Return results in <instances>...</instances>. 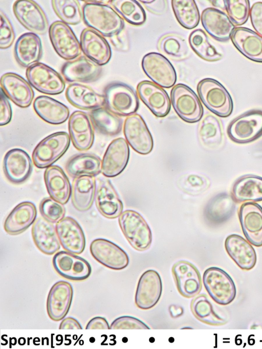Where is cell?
Returning <instances> with one entry per match:
<instances>
[{
	"label": "cell",
	"mask_w": 262,
	"mask_h": 349,
	"mask_svg": "<svg viewBox=\"0 0 262 349\" xmlns=\"http://www.w3.org/2000/svg\"><path fill=\"white\" fill-rule=\"evenodd\" d=\"M82 13L85 24L105 36L110 37L124 27L123 19L107 5L86 3Z\"/></svg>",
	"instance_id": "6da1fadb"
},
{
	"label": "cell",
	"mask_w": 262,
	"mask_h": 349,
	"mask_svg": "<svg viewBox=\"0 0 262 349\" xmlns=\"http://www.w3.org/2000/svg\"><path fill=\"white\" fill-rule=\"evenodd\" d=\"M199 96L205 106L211 112L221 117H227L232 113L233 104L232 98L226 88L212 78L201 80L197 86Z\"/></svg>",
	"instance_id": "7a4b0ae2"
},
{
	"label": "cell",
	"mask_w": 262,
	"mask_h": 349,
	"mask_svg": "<svg viewBox=\"0 0 262 349\" xmlns=\"http://www.w3.org/2000/svg\"><path fill=\"white\" fill-rule=\"evenodd\" d=\"M118 221L124 236L134 249L144 251L150 247L152 242L151 231L139 213L126 210L119 216Z\"/></svg>",
	"instance_id": "3957f363"
},
{
	"label": "cell",
	"mask_w": 262,
	"mask_h": 349,
	"mask_svg": "<svg viewBox=\"0 0 262 349\" xmlns=\"http://www.w3.org/2000/svg\"><path fill=\"white\" fill-rule=\"evenodd\" d=\"M203 283L209 295L219 304L228 305L236 296L233 280L220 268L212 267L207 269L203 275Z\"/></svg>",
	"instance_id": "277c9868"
},
{
	"label": "cell",
	"mask_w": 262,
	"mask_h": 349,
	"mask_svg": "<svg viewBox=\"0 0 262 349\" xmlns=\"http://www.w3.org/2000/svg\"><path fill=\"white\" fill-rule=\"evenodd\" d=\"M70 144L69 134L59 132L42 139L32 153L33 162L38 168H48L57 161L68 149Z\"/></svg>",
	"instance_id": "5b68a950"
},
{
	"label": "cell",
	"mask_w": 262,
	"mask_h": 349,
	"mask_svg": "<svg viewBox=\"0 0 262 349\" xmlns=\"http://www.w3.org/2000/svg\"><path fill=\"white\" fill-rule=\"evenodd\" d=\"M103 96L106 108L116 115L130 116L139 107V102L136 92L125 84L115 82L108 84L104 90Z\"/></svg>",
	"instance_id": "8992f818"
},
{
	"label": "cell",
	"mask_w": 262,
	"mask_h": 349,
	"mask_svg": "<svg viewBox=\"0 0 262 349\" xmlns=\"http://www.w3.org/2000/svg\"><path fill=\"white\" fill-rule=\"evenodd\" d=\"M172 106L183 120L194 123L201 120L203 114L202 104L196 94L185 84L179 83L170 93Z\"/></svg>",
	"instance_id": "52a82bcc"
},
{
	"label": "cell",
	"mask_w": 262,
	"mask_h": 349,
	"mask_svg": "<svg viewBox=\"0 0 262 349\" xmlns=\"http://www.w3.org/2000/svg\"><path fill=\"white\" fill-rule=\"evenodd\" d=\"M229 138L233 142L244 144L262 136V111L251 110L238 116L229 124Z\"/></svg>",
	"instance_id": "ba28073f"
},
{
	"label": "cell",
	"mask_w": 262,
	"mask_h": 349,
	"mask_svg": "<svg viewBox=\"0 0 262 349\" xmlns=\"http://www.w3.org/2000/svg\"><path fill=\"white\" fill-rule=\"evenodd\" d=\"M26 77L33 88L44 94L57 95L65 88V82L61 75L42 63H36L28 67Z\"/></svg>",
	"instance_id": "9c48e42d"
},
{
	"label": "cell",
	"mask_w": 262,
	"mask_h": 349,
	"mask_svg": "<svg viewBox=\"0 0 262 349\" xmlns=\"http://www.w3.org/2000/svg\"><path fill=\"white\" fill-rule=\"evenodd\" d=\"M55 271L62 277L72 281H82L91 275L92 269L83 258L67 251L56 252L52 258Z\"/></svg>",
	"instance_id": "30bf717a"
},
{
	"label": "cell",
	"mask_w": 262,
	"mask_h": 349,
	"mask_svg": "<svg viewBox=\"0 0 262 349\" xmlns=\"http://www.w3.org/2000/svg\"><path fill=\"white\" fill-rule=\"evenodd\" d=\"M142 68L145 74L159 86L169 88L175 84L177 75L170 62L162 54L151 52L142 60Z\"/></svg>",
	"instance_id": "8fae6325"
},
{
	"label": "cell",
	"mask_w": 262,
	"mask_h": 349,
	"mask_svg": "<svg viewBox=\"0 0 262 349\" xmlns=\"http://www.w3.org/2000/svg\"><path fill=\"white\" fill-rule=\"evenodd\" d=\"M49 37L53 48L65 60H74L81 52V45L72 29L62 21H56L49 28Z\"/></svg>",
	"instance_id": "7c38bea8"
},
{
	"label": "cell",
	"mask_w": 262,
	"mask_h": 349,
	"mask_svg": "<svg viewBox=\"0 0 262 349\" xmlns=\"http://www.w3.org/2000/svg\"><path fill=\"white\" fill-rule=\"evenodd\" d=\"M92 256L103 266L115 270L125 268L129 259L121 247L106 239L99 238L93 240L90 246Z\"/></svg>",
	"instance_id": "4fadbf2b"
},
{
	"label": "cell",
	"mask_w": 262,
	"mask_h": 349,
	"mask_svg": "<svg viewBox=\"0 0 262 349\" xmlns=\"http://www.w3.org/2000/svg\"><path fill=\"white\" fill-rule=\"evenodd\" d=\"M123 130L126 141L135 151L141 155H147L151 151L153 139L141 116L133 114L127 117Z\"/></svg>",
	"instance_id": "5bb4252c"
},
{
	"label": "cell",
	"mask_w": 262,
	"mask_h": 349,
	"mask_svg": "<svg viewBox=\"0 0 262 349\" xmlns=\"http://www.w3.org/2000/svg\"><path fill=\"white\" fill-rule=\"evenodd\" d=\"M162 292V282L158 272L150 269L140 276L137 285L135 303L142 310H148L159 301Z\"/></svg>",
	"instance_id": "9a60e30c"
},
{
	"label": "cell",
	"mask_w": 262,
	"mask_h": 349,
	"mask_svg": "<svg viewBox=\"0 0 262 349\" xmlns=\"http://www.w3.org/2000/svg\"><path fill=\"white\" fill-rule=\"evenodd\" d=\"M73 297L71 284L66 281L55 282L48 295L46 308L49 318L54 321L63 319L68 313Z\"/></svg>",
	"instance_id": "2e32d148"
},
{
	"label": "cell",
	"mask_w": 262,
	"mask_h": 349,
	"mask_svg": "<svg viewBox=\"0 0 262 349\" xmlns=\"http://www.w3.org/2000/svg\"><path fill=\"white\" fill-rule=\"evenodd\" d=\"M238 217L247 240L256 247L262 246V207L255 202L243 204Z\"/></svg>",
	"instance_id": "e0dca14e"
},
{
	"label": "cell",
	"mask_w": 262,
	"mask_h": 349,
	"mask_svg": "<svg viewBox=\"0 0 262 349\" xmlns=\"http://www.w3.org/2000/svg\"><path fill=\"white\" fill-rule=\"evenodd\" d=\"M172 273L179 293L184 297H193L202 289V278L198 269L185 260L176 263Z\"/></svg>",
	"instance_id": "ac0fdd59"
},
{
	"label": "cell",
	"mask_w": 262,
	"mask_h": 349,
	"mask_svg": "<svg viewBox=\"0 0 262 349\" xmlns=\"http://www.w3.org/2000/svg\"><path fill=\"white\" fill-rule=\"evenodd\" d=\"M13 12L20 23L34 33L45 34L48 21L40 7L31 0L17 1L13 6Z\"/></svg>",
	"instance_id": "d6986e66"
},
{
	"label": "cell",
	"mask_w": 262,
	"mask_h": 349,
	"mask_svg": "<svg viewBox=\"0 0 262 349\" xmlns=\"http://www.w3.org/2000/svg\"><path fill=\"white\" fill-rule=\"evenodd\" d=\"M129 149L126 141L118 138L108 145L104 155L101 172L106 177L118 176L125 168L129 160Z\"/></svg>",
	"instance_id": "ffe728a7"
},
{
	"label": "cell",
	"mask_w": 262,
	"mask_h": 349,
	"mask_svg": "<svg viewBox=\"0 0 262 349\" xmlns=\"http://www.w3.org/2000/svg\"><path fill=\"white\" fill-rule=\"evenodd\" d=\"M3 170L10 182L15 184L22 183L32 172V160L25 150L18 148H13L5 155Z\"/></svg>",
	"instance_id": "44dd1931"
},
{
	"label": "cell",
	"mask_w": 262,
	"mask_h": 349,
	"mask_svg": "<svg viewBox=\"0 0 262 349\" xmlns=\"http://www.w3.org/2000/svg\"><path fill=\"white\" fill-rule=\"evenodd\" d=\"M55 228L60 245L66 251L75 254L83 252L85 237L81 227L75 219L64 217L56 224Z\"/></svg>",
	"instance_id": "7402d4cb"
},
{
	"label": "cell",
	"mask_w": 262,
	"mask_h": 349,
	"mask_svg": "<svg viewBox=\"0 0 262 349\" xmlns=\"http://www.w3.org/2000/svg\"><path fill=\"white\" fill-rule=\"evenodd\" d=\"M95 199L98 210L104 217L115 219L122 213L123 203L108 179H99Z\"/></svg>",
	"instance_id": "603a6c76"
},
{
	"label": "cell",
	"mask_w": 262,
	"mask_h": 349,
	"mask_svg": "<svg viewBox=\"0 0 262 349\" xmlns=\"http://www.w3.org/2000/svg\"><path fill=\"white\" fill-rule=\"evenodd\" d=\"M139 96L157 117L166 116L170 110V102L167 92L149 81L140 82L137 86Z\"/></svg>",
	"instance_id": "cb8c5ba5"
},
{
	"label": "cell",
	"mask_w": 262,
	"mask_h": 349,
	"mask_svg": "<svg viewBox=\"0 0 262 349\" xmlns=\"http://www.w3.org/2000/svg\"><path fill=\"white\" fill-rule=\"evenodd\" d=\"M81 50L87 58L99 66L110 61L111 49L106 39L95 30L84 29L80 36Z\"/></svg>",
	"instance_id": "d4e9b609"
},
{
	"label": "cell",
	"mask_w": 262,
	"mask_h": 349,
	"mask_svg": "<svg viewBox=\"0 0 262 349\" xmlns=\"http://www.w3.org/2000/svg\"><path fill=\"white\" fill-rule=\"evenodd\" d=\"M70 137L74 147L79 151H86L92 146L94 132L91 120L81 111H75L69 120Z\"/></svg>",
	"instance_id": "484cf974"
},
{
	"label": "cell",
	"mask_w": 262,
	"mask_h": 349,
	"mask_svg": "<svg viewBox=\"0 0 262 349\" xmlns=\"http://www.w3.org/2000/svg\"><path fill=\"white\" fill-rule=\"evenodd\" d=\"M1 89L17 106L26 108L30 105L34 92L30 84L22 77L13 73L4 74L1 78Z\"/></svg>",
	"instance_id": "4316f807"
},
{
	"label": "cell",
	"mask_w": 262,
	"mask_h": 349,
	"mask_svg": "<svg viewBox=\"0 0 262 349\" xmlns=\"http://www.w3.org/2000/svg\"><path fill=\"white\" fill-rule=\"evenodd\" d=\"M202 24L214 39L225 41L231 38L235 26L224 12L213 8L205 9L201 15Z\"/></svg>",
	"instance_id": "83f0119b"
},
{
	"label": "cell",
	"mask_w": 262,
	"mask_h": 349,
	"mask_svg": "<svg viewBox=\"0 0 262 349\" xmlns=\"http://www.w3.org/2000/svg\"><path fill=\"white\" fill-rule=\"evenodd\" d=\"M102 71L99 65L84 56L66 62L61 73L68 82H90L95 81Z\"/></svg>",
	"instance_id": "f1b7e54d"
},
{
	"label": "cell",
	"mask_w": 262,
	"mask_h": 349,
	"mask_svg": "<svg viewBox=\"0 0 262 349\" xmlns=\"http://www.w3.org/2000/svg\"><path fill=\"white\" fill-rule=\"evenodd\" d=\"M225 249L232 259L242 269L249 270L255 265V251L251 244L241 235L233 234L227 237Z\"/></svg>",
	"instance_id": "f546056e"
},
{
	"label": "cell",
	"mask_w": 262,
	"mask_h": 349,
	"mask_svg": "<svg viewBox=\"0 0 262 349\" xmlns=\"http://www.w3.org/2000/svg\"><path fill=\"white\" fill-rule=\"evenodd\" d=\"M231 39L244 56L252 61L262 62V36L244 27L234 29Z\"/></svg>",
	"instance_id": "4dcf8cb0"
},
{
	"label": "cell",
	"mask_w": 262,
	"mask_h": 349,
	"mask_svg": "<svg viewBox=\"0 0 262 349\" xmlns=\"http://www.w3.org/2000/svg\"><path fill=\"white\" fill-rule=\"evenodd\" d=\"M37 210L34 203L23 202L16 205L6 219L4 228L10 235L19 234L27 230L34 222Z\"/></svg>",
	"instance_id": "1f68e13d"
},
{
	"label": "cell",
	"mask_w": 262,
	"mask_h": 349,
	"mask_svg": "<svg viewBox=\"0 0 262 349\" xmlns=\"http://www.w3.org/2000/svg\"><path fill=\"white\" fill-rule=\"evenodd\" d=\"M31 232L35 246L43 253L52 255L60 249L56 228L43 217H39L34 222Z\"/></svg>",
	"instance_id": "d6a6232c"
},
{
	"label": "cell",
	"mask_w": 262,
	"mask_h": 349,
	"mask_svg": "<svg viewBox=\"0 0 262 349\" xmlns=\"http://www.w3.org/2000/svg\"><path fill=\"white\" fill-rule=\"evenodd\" d=\"M236 201L231 194L219 193L211 198L205 206L203 214L208 224L219 225L226 222L234 213Z\"/></svg>",
	"instance_id": "836d02e7"
},
{
	"label": "cell",
	"mask_w": 262,
	"mask_h": 349,
	"mask_svg": "<svg viewBox=\"0 0 262 349\" xmlns=\"http://www.w3.org/2000/svg\"><path fill=\"white\" fill-rule=\"evenodd\" d=\"M44 180L50 198L62 205L67 203L71 195L72 187L62 168L57 165L47 168Z\"/></svg>",
	"instance_id": "e575fe53"
},
{
	"label": "cell",
	"mask_w": 262,
	"mask_h": 349,
	"mask_svg": "<svg viewBox=\"0 0 262 349\" xmlns=\"http://www.w3.org/2000/svg\"><path fill=\"white\" fill-rule=\"evenodd\" d=\"M14 53L16 61L23 67L36 63L42 54L40 38L34 33L22 34L15 44Z\"/></svg>",
	"instance_id": "d590c367"
},
{
	"label": "cell",
	"mask_w": 262,
	"mask_h": 349,
	"mask_svg": "<svg viewBox=\"0 0 262 349\" xmlns=\"http://www.w3.org/2000/svg\"><path fill=\"white\" fill-rule=\"evenodd\" d=\"M66 96L73 106L84 110H94L103 107L105 100L103 95L94 91L90 87L80 83L69 85Z\"/></svg>",
	"instance_id": "8d00e7d4"
},
{
	"label": "cell",
	"mask_w": 262,
	"mask_h": 349,
	"mask_svg": "<svg viewBox=\"0 0 262 349\" xmlns=\"http://www.w3.org/2000/svg\"><path fill=\"white\" fill-rule=\"evenodd\" d=\"M33 108L41 119L54 125L64 123L70 114L69 108L64 104L47 96L37 97L34 101Z\"/></svg>",
	"instance_id": "74e56055"
},
{
	"label": "cell",
	"mask_w": 262,
	"mask_h": 349,
	"mask_svg": "<svg viewBox=\"0 0 262 349\" xmlns=\"http://www.w3.org/2000/svg\"><path fill=\"white\" fill-rule=\"evenodd\" d=\"M96 190V179L93 176H84L74 179L71 189V201L79 211L88 210L92 206Z\"/></svg>",
	"instance_id": "f35d334b"
},
{
	"label": "cell",
	"mask_w": 262,
	"mask_h": 349,
	"mask_svg": "<svg viewBox=\"0 0 262 349\" xmlns=\"http://www.w3.org/2000/svg\"><path fill=\"white\" fill-rule=\"evenodd\" d=\"M231 195L236 202L262 201V177L246 175L234 183Z\"/></svg>",
	"instance_id": "ab89813d"
},
{
	"label": "cell",
	"mask_w": 262,
	"mask_h": 349,
	"mask_svg": "<svg viewBox=\"0 0 262 349\" xmlns=\"http://www.w3.org/2000/svg\"><path fill=\"white\" fill-rule=\"evenodd\" d=\"M102 162L97 156L80 154L71 157L66 164L68 174L73 178L88 176H96L101 172Z\"/></svg>",
	"instance_id": "60d3db41"
},
{
	"label": "cell",
	"mask_w": 262,
	"mask_h": 349,
	"mask_svg": "<svg viewBox=\"0 0 262 349\" xmlns=\"http://www.w3.org/2000/svg\"><path fill=\"white\" fill-rule=\"evenodd\" d=\"M90 116L93 124L102 134L114 136L122 129V120L107 108L102 107L92 110Z\"/></svg>",
	"instance_id": "b9f144b4"
},
{
	"label": "cell",
	"mask_w": 262,
	"mask_h": 349,
	"mask_svg": "<svg viewBox=\"0 0 262 349\" xmlns=\"http://www.w3.org/2000/svg\"><path fill=\"white\" fill-rule=\"evenodd\" d=\"M190 308L195 317L204 323L220 326L226 323L225 319L215 312L212 303L205 294H199L193 298Z\"/></svg>",
	"instance_id": "7bdbcfd3"
},
{
	"label": "cell",
	"mask_w": 262,
	"mask_h": 349,
	"mask_svg": "<svg viewBox=\"0 0 262 349\" xmlns=\"http://www.w3.org/2000/svg\"><path fill=\"white\" fill-rule=\"evenodd\" d=\"M191 49L202 59L213 61L221 59L223 54L213 45L206 33L202 29L193 31L189 37Z\"/></svg>",
	"instance_id": "ee69618b"
},
{
	"label": "cell",
	"mask_w": 262,
	"mask_h": 349,
	"mask_svg": "<svg viewBox=\"0 0 262 349\" xmlns=\"http://www.w3.org/2000/svg\"><path fill=\"white\" fill-rule=\"evenodd\" d=\"M171 5L175 16L184 28L192 29L200 21V13L193 0H172Z\"/></svg>",
	"instance_id": "f6af8a7d"
},
{
	"label": "cell",
	"mask_w": 262,
	"mask_h": 349,
	"mask_svg": "<svg viewBox=\"0 0 262 349\" xmlns=\"http://www.w3.org/2000/svg\"><path fill=\"white\" fill-rule=\"evenodd\" d=\"M199 136L202 143L210 147H217L222 141L223 135L220 122L213 115H206L201 121Z\"/></svg>",
	"instance_id": "bcb514c9"
},
{
	"label": "cell",
	"mask_w": 262,
	"mask_h": 349,
	"mask_svg": "<svg viewBox=\"0 0 262 349\" xmlns=\"http://www.w3.org/2000/svg\"><path fill=\"white\" fill-rule=\"evenodd\" d=\"M111 4L115 10L129 23L134 25L143 24L146 13L143 7L135 0H113Z\"/></svg>",
	"instance_id": "7dc6e473"
},
{
	"label": "cell",
	"mask_w": 262,
	"mask_h": 349,
	"mask_svg": "<svg viewBox=\"0 0 262 349\" xmlns=\"http://www.w3.org/2000/svg\"><path fill=\"white\" fill-rule=\"evenodd\" d=\"M52 5L57 15L66 24L77 25L83 19L82 10L78 1L54 0Z\"/></svg>",
	"instance_id": "c3c4849f"
},
{
	"label": "cell",
	"mask_w": 262,
	"mask_h": 349,
	"mask_svg": "<svg viewBox=\"0 0 262 349\" xmlns=\"http://www.w3.org/2000/svg\"><path fill=\"white\" fill-rule=\"evenodd\" d=\"M159 47L163 53L176 60L183 59L189 53L186 41L176 35L170 34L164 36L160 41Z\"/></svg>",
	"instance_id": "681fc988"
},
{
	"label": "cell",
	"mask_w": 262,
	"mask_h": 349,
	"mask_svg": "<svg viewBox=\"0 0 262 349\" xmlns=\"http://www.w3.org/2000/svg\"><path fill=\"white\" fill-rule=\"evenodd\" d=\"M224 7L231 21L235 25L244 24L250 13V4L248 0L224 1Z\"/></svg>",
	"instance_id": "f907efd6"
},
{
	"label": "cell",
	"mask_w": 262,
	"mask_h": 349,
	"mask_svg": "<svg viewBox=\"0 0 262 349\" xmlns=\"http://www.w3.org/2000/svg\"><path fill=\"white\" fill-rule=\"evenodd\" d=\"M39 209L42 217L52 223H57L64 217V207L51 198L42 199Z\"/></svg>",
	"instance_id": "816d5d0a"
},
{
	"label": "cell",
	"mask_w": 262,
	"mask_h": 349,
	"mask_svg": "<svg viewBox=\"0 0 262 349\" xmlns=\"http://www.w3.org/2000/svg\"><path fill=\"white\" fill-rule=\"evenodd\" d=\"M111 330L147 329L150 328L140 319L130 316H122L115 319L110 325Z\"/></svg>",
	"instance_id": "f5cc1de1"
},
{
	"label": "cell",
	"mask_w": 262,
	"mask_h": 349,
	"mask_svg": "<svg viewBox=\"0 0 262 349\" xmlns=\"http://www.w3.org/2000/svg\"><path fill=\"white\" fill-rule=\"evenodd\" d=\"M15 38L13 27L6 15L1 11L0 48L3 49L9 48Z\"/></svg>",
	"instance_id": "db71d44e"
},
{
	"label": "cell",
	"mask_w": 262,
	"mask_h": 349,
	"mask_svg": "<svg viewBox=\"0 0 262 349\" xmlns=\"http://www.w3.org/2000/svg\"><path fill=\"white\" fill-rule=\"evenodd\" d=\"M12 118V109L7 96L1 89L0 103V125L8 124Z\"/></svg>",
	"instance_id": "11a10c76"
},
{
	"label": "cell",
	"mask_w": 262,
	"mask_h": 349,
	"mask_svg": "<svg viewBox=\"0 0 262 349\" xmlns=\"http://www.w3.org/2000/svg\"><path fill=\"white\" fill-rule=\"evenodd\" d=\"M250 15L253 28L262 36V2H256L253 4Z\"/></svg>",
	"instance_id": "9f6ffc18"
},
{
	"label": "cell",
	"mask_w": 262,
	"mask_h": 349,
	"mask_svg": "<svg viewBox=\"0 0 262 349\" xmlns=\"http://www.w3.org/2000/svg\"><path fill=\"white\" fill-rule=\"evenodd\" d=\"M123 29L110 37L114 47L121 51H126L129 47L128 38Z\"/></svg>",
	"instance_id": "6f0895ef"
},
{
	"label": "cell",
	"mask_w": 262,
	"mask_h": 349,
	"mask_svg": "<svg viewBox=\"0 0 262 349\" xmlns=\"http://www.w3.org/2000/svg\"><path fill=\"white\" fill-rule=\"evenodd\" d=\"M86 330H109L110 326L104 317H95L91 319L87 323Z\"/></svg>",
	"instance_id": "680465c9"
},
{
	"label": "cell",
	"mask_w": 262,
	"mask_h": 349,
	"mask_svg": "<svg viewBox=\"0 0 262 349\" xmlns=\"http://www.w3.org/2000/svg\"><path fill=\"white\" fill-rule=\"evenodd\" d=\"M150 11L157 13H163L166 9L165 1H140Z\"/></svg>",
	"instance_id": "91938a15"
},
{
	"label": "cell",
	"mask_w": 262,
	"mask_h": 349,
	"mask_svg": "<svg viewBox=\"0 0 262 349\" xmlns=\"http://www.w3.org/2000/svg\"><path fill=\"white\" fill-rule=\"evenodd\" d=\"M59 329L81 330L82 327L77 319L73 317H68L63 319L59 324Z\"/></svg>",
	"instance_id": "94428289"
},
{
	"label": "cell",
	"mask_w": 262,
	"mask_h": 349,
	"mask_svg": "<svg viewBox=\"0 0 262 349\" xmlns=\"http://www.w3.org/2000/svg\"><path fill=\"white\" fill-rule=\"evenodd\" d=\"M169 311L171 316L173 318H177L181 316L183 313V309L180 306L171 305L169 307Z\"/></svg>",
	"instance_id": "6125c7cd"
}]
</instances>
